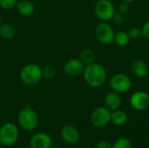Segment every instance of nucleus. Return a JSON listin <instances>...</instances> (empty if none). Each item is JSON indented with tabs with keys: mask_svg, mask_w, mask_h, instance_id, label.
Returning <instances> with one entry per match:
<instances>
[{
	"mask_svg": "<svg viewBox=\"0 0 149 148\" xmlns=\"http://www.w3.org/2000/svg\"><path fill=\"white\" fill-rule=\"evenodd\" d=\"M112 20L113 21V23H114L115 24L121 25V24H124L125 18H124V16H123L122 13H120H120H116V12H115V14L113 15Z\"/></svg>",
	"mask_w": 149,
	"mask_h": 148,
	"instance_id": "b1692460",
	"label": "nucleus"
},
{
	"mask_svg": "<svg viewBox=\"0 0 149 148\" xmlns=\"http://www.w3.org/2000/svg\"><path fill=\"white\" fill-rule=\"evenodd\" d=\"M131 70L134 75L138 78H146L149 73L148 65L142 60H135L132 63Z\"/></svg>",
	"mask_w": 149,
	"mask_h": 148,
	"instance_id": "2eb2a0df",
	"label": "nucleus"
},
{
	"mask_svg": "<svg viewBox=\"0 0 149 148\" xmlns=\"http://www.w3.org/2000/svg\"><path fill=\"white\" fill-rule=\"evenodd\" d=\"M111 111L106 106H99L95 108L91 115L92 124L98 128L106 126L111 121Z\"/></svg>",
	"mask_w": 149,
	"mask_h": 148,
	"instance_id": "6e6552de",
	"label": "nucleus"
},
{
	"mask_svg": "<svg viewBox=\"0 0 149 148\" xmlns=\"http://www.w3.org/2000/svg\"><path fill=\"white\" fill-rule=\"evenodd\" d=\"M94 11L96 16L103 22L112 20L115 14V8L109 0H99L95 3Z\"/></svg>",
	"mask_w": 149,
	"mask_h": 148,
	"instance_id": "423d86ee",
	"label": "nucleus"
},
{
	"mask_svg": "<svg viewBox=\"0 0 149 148\" xmlns=\"http://www.w3.org/2000/svg\"><path fill=\"white\" fill-rule=\"evenodd\" d=\"M52 145L51 137L45 133H35L30 140L31 148H50Z\"/></svg>",
	"mask_w": 149,
	"mask_h": 148,
	"instance_id": "f8f14e48",
	"label": "nucleus"
},
{
	"mask_svg": "<svg viewBox=\"0 0 149 148\" xmlns=\"http://www.w3.org/2000/svg\"><path fill=\"white\" fill-rule=\"evenodd\" d=\"M130 41V38L127 34V32L126 31H119L115 34L114 37V43L120 47H124L126 45H127L129 44Z\"/></svg>",
	"mask_w": 149,
	"mask_h": 148,
	"instance_id": "6ab92c4d",
	"label": "nucleus"
},
{
	"mask_svg": "<svg viewBox=\"0 0 149 148\" xmlns=\"http://www.w3.org/2000/svg\"><path fill=\"white\" fill-rule=\"evenodd\" d=\"M131 106L137 111H144L149 107V94L144 91H137L130 97Z\"/></svg>",
	"mask_w": 149,
	"mask_h": 148,
	"instance_id": "1a4fd4ad",
	"label": "nucleus"
},
{
	"mask_svg": "<svg viewBox=\"0 0 149 148\" xmlns=\"http://www.w3.org/2000/svg\"><path fill=\"white\" fill-rule=\"evenodd\" d=\"M50 148H60V147H51Z\"/></svg>",
	"mask_w": 149,
	"mask_h": 148,
	"instance_id": "c756f323",
	"label": "nucleus"
},
{
	"mask_svg": "<svg viewBox=\"0 0 149 148\" xmlns=\"http://www.w3.org/2000/svg\"><path fill=\"white\" fill-rule=\"evenodd\" d=\"M85 65L79 58H72L65 62L64 65L65 73L70 77H78L84 72Z\"/></svg>",
	"mask_w": 149,
	"mask_h": 148,
	"instance_id": "9d476101",
	"label": "nucleus"
},
{
	"mask_svg": "<svg viewBox=\"0 0 149 148\" xmlns=\"http://www.w3.org/2000/svg\"><path fill=\"white\" fill-rule=\"evenodd\" d=\"M82 74L85 82L93 88L103 85L107 78L106 69L101 65L95 62L86 65Z\"/></svg>",
	"mask_w": 149,
	"mask_h": 148,
	"instance_id": "f257e3e1",
	"label": "nucleus"
},
{
	"mask_svg": "<svg viewBox=\"0 0 149 148\" xmlns=\"http://www.w3.org/2000/svg\"><path fill=\"white\" fill-rule=\"evenodd\" d=\"M19 78L24 85L30 86L35 85L43 79L42 68L36 64H27L21 69Z\"/></svg>",
	"mask_w": 149,
	"mask_h": 148,
	"instance_id": "f03ea898",
	"label": "nucleus"
},
{
	"mask_svg": "<svg viewBox=\"0 0 149 148\" xmlns=\"http://www.w3.org/2000/svg\"><path fill=\"white\" fill-rule=\"evenodd\" d=\"M16 30L10 24H2L0 26V37L6 40H10L15 38Z\"/></svg>",
	"mask_w": 149,
	"mask_h": 148,
	"instance_id": "f3484780",
	"label": "nucleus"
},
{
	"mask_svg": "<svg viewBox=\"0 0 149 148\" xmlns=\"http://www.w3.org/2000/svg\"><path fill=\"white\" fill-rule=\"evenodd\" d=\"M62 140L68 144H75L80 140V133L79 129L72 125L65 126L60 132Z\"/></svg>",
	"mask_w": 149,
	"mask_h": 148,
	"instance_id": "9b49d317",
	"label": "nucleus"
},
{
	"mask_svg": "<svg viewBox=\"0 0 149 148\" xmlns=\"http://www.w3.org/2000/svg\"><path fill=\"white\" fill-rule=\"evenodd\" d=\"M127 114L121 110H115L113 111V113H112L111 115V121L113 122V124H114L115 126H123L127 123Z\"/></svg>",
	"mask_w": 149,
	"mask_h": 148,
	"instance_id": "dca6fc26",
	"label": "nucleus"
},
{
	"mask_svg": "<svg viewBox=\"0 0 149 148\" xmlns=\"http://www.w3.org/2000/svg\"><path fill=\"white\" fill-rule=\"evenodd\" d=\"M112 145L113 148H133L131 141L127 138H120Z\"/></svg>",
	"mask_w": 149,
	"mask_h": 148,
	"instance_id": "aec40b11",
	"label": "nucleus"
},
{
	"mask_svg": "<svg viewBox=\"0 0 149 148\" xmlns=\"http://www.w3.org/2000/svg\"><path fill=\"white\" fill-rule=\"evenodd\" d=\"M42 75L45 79H52L56 75V69L52 65H46L42 69Z\"/></svg>",
	"mask_w": 149,
	"mask_h": 148,
	"instance_id": "412c9836",
	"label": "nucleus"
},
{
	"mask_svg": "<svg viewBox=\"0 0 149 148\" xmlns=\"http://www.w3.org/2000/svg\"><path fill=\"white\" fill-rule=\"evenodd\" d=\"M109 84L112 90L118 93H125L128 92L132 86L130 78L124 73H117L112 76L109 80Z\"/></svg>",
	"mask_w": 149,
	"mask_h": 148,
	"instance_id": "39448f33",
	"label": "nucleus"
},
{
	"mask_svg": "<svg viewBox=\"0 0 149 148\" xmlns=\"http://www.w3.org/2000/svg\"><path fill=\"white\" fill-rule=\"evenodd\" d=\"M17 0H0V6L4 10H11L15 8Z\"/></svg>",
	"mask_w": 149,
	"mask_h": 148,
	"instance_id": "5701e85b",
	"label": "nucleus"
},
{
	"mask_svg": "<svg viewBox=\"0 0 149 148\" xmlns=\"http://www.w3.org/2000/svg\"><path fill=\"white\" fill-rule=\"evenodd\" d=\"M95 148H113V145L107 140H100L96 144Z\"/></svg>",
	"mask_w": 149,
	"mask_h": 148,
	"instance_id": "bb28decb",
	"label": "nucleus"
},
{
	"mask_svg": "<svg viewBox=\"0 0 149 148\" xmlns=\"http://www.w3.org/2000/svg\"><path fill=\"white\" fill-rule=\"evenodd\" d=\"M121 1L127 2V3H134V2H135L136 0H121Z\"/></svg>",
	"mask_w": 149,
	"mask_h": 148,
	"instance_id": "cd10ccee",
	"label": "nucleus"
},
{
	"mask_svg": "<svg viewBox=\"0 0 149 148\" xmlns=\"http://www.w3.org/2000/svg\"><path fill=\"white\" fill-rule=\"evenodd\" d=\"M95 36L100 43L105 45H108L113 43L115 32L110 24H108L106 22H103L96 26Z\"/></svg>",
	"mask_w": 149,
	"mask_h": 148,
	"instance_id": "0eeeda50",
	"label": "nucleus"
},
{
	"mask_svg": "<svg viewBox=\"0 0 149 148\" xmlns=\"http://www.w3.org/2000/svg\"><path fill=\"white\" fill-rule=\"evenodd\" d=\"M127 34L130 38V39H139L140 38L142 37V32L141 29L139 27H132L128 30Z\"/></svg>",
	"mask_w": 149,
	"mask_h": 148,
	"instance_id": "4be33fe9",
	"label": "nucleus"
},
{
	"mask_svg": "<svg viewBox=\"0 0 149 148\" xmlns=\"http://www.w3.org/2000/svg\"><path fill=\"white\" fill-rule=\"evenodd\" d=\"M119 11L122 14H126L130 10V6H129V3H127V2H124V1H121V3L119 4Z\"/></svg>",
	"mask_w": 149,
	"mask_h": 148,
	"instance_id": "393cba45",
	"label": "nucleus"
},
{
	"mask_svg": "<svg viewBox=\"0 0 149 148\" xmlns=\"http://www.w3.org/2000/svg\"><path fill=\"white\" fill-rule=\"evenodd\" d=\"M141 32H142L143 38L149 39V20L143 24V26L141 28Z\"/></svg>",
	"mask_w": 149,
	"mask_h": 148,
	"instance_id": "a878e982",
	"label": "nucleus"
},
{
	"mask_svg": "<svg viewBox=\"0 0 149 148\" xmlns=\"http://www.w3.org/2000/svg\"><path fill=\"white\" fill-rule=\"evenodd\" d=\"M79 59L85 65L95 62V54L90 48H83L79 52Z\"/></svg>",
	"mask_w": 149,
	"mask_h": 148,
	"instance_id": "a211bd4d",
	"label": "nucleus"
},
{
	"mask_svg": "<svg viewBox=\"0 0 149 148\" xmlns=\"http://www.w3.org/2000/svg\"><path fill=\"white\" fill-rule=\"evenodd\" d=\"M19 131L16 125L8 122L0 127V144L5 147L13 146L18 140Z\"/></svg>",
	"mask_w": 149,
	"mask_h": 148,
	"instance_id": "20e7f679",
	"label": "nucleus"
},
{
	"mask_svg": "<svg viewBox=\"0 0 149 148\" xmlns=\"http://www.w3.org/2000/svg\"><path fill=\"white\" fill-rule=\"evenodd\" d=\"M17 11L23 17H30L35 11V5L30 0H20L15 6Z\"/></svg>",
	"mask_w": 149,
	"mask_h": 148,
	"instance_id": "4468645a",
	"label": "nucleus"
},
{
	"mask_svg": "<svg viewBox=\"0 0 149 148\" xmlns=\"http://www.w3.org/2000/svg\"><path fill=\"white\" fill-rule=\"evenodd\" d=\"M17 122L24 130L31 132L38 127L39 120L37 113L31 106H25L19 112Z\"/></svg>",
	"mask_w": 149,
	"mask_h": 148,
	"instance_id": "7ed1b4c3",
	"label": "nucleus"
},
{
	"mask_svg": "<svg viewBox=\"0 0 149 148\" xmlns=\"http://www.w3.org/2000/svg\"><path fill=\"white\" fill-rule=\"evenodd\" d=\"M2 24H3V23H2V17H1V16H0V26H1Z\"/></svg>",
	"mask_w": 149,
	"mask_h": 148,
	"instance_id": "c85d7f7f",
	"label": "nucleus"
},
{
	"mask_svg": "<svg viewBox=\"0 0 149 148\" xmlns=\"http://www.w3.org/2000/svg\"><path fill=\"white\" fill-rule=\"evenodd\" d=\"M104 102L107 108H108L110 111H115L119 109L121 106V98L120 96V93L113 91L106 95Z\"/></svg>",
	"mask_w": 149,
	"mask_h": 148,
	"instance_id": "ddd939ff",
	"label": "nucleus"
},
{
	"mask_svg": "<svg viewBox=\"0 0 149 148\" xmlns=\"http://www.w3.org/2000/svg\"><path fill=\"white\" fill-rule=\"evenodd\" d=\"M0 148H2V147H1V144H0Z\"/></svg>",
	"mask_w": 149,
	"mask_h": 148,
	"instance_id": "7c9ffc66",
	"label": "nucleus"
}]
</instances>
